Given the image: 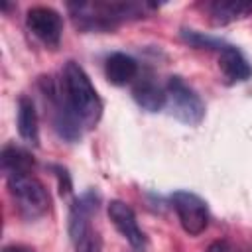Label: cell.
<instances>
[{
	"mask_svg": "<svg viewBox=\"0 0 252 252\" xmlns=\"http://www.w3.org/2000/svg\"><path fill=\"white\" fill-rule=\"evenodd\" d=\"M59 81L67 110L75 116L81 128H94L102 116V100L87 71L79 63L67 61Z\"/></svg>",
	"mask_w": 252,
	"mask_h": 252,
	"instance_id": "6da1fadb",
	"label": "cell"
},
{
	"mask_svg": "<svg viewBox=\"0 0 252 252\" xmlns=\"http://www.w3.org/2000/svg\"><path fill=\"white\" fill-rule=\"evenodd\" d=\"M152 8L150 4L140 2H77L69 4L73 20L83 30H112L116 24L140 18Z\"/></svg>",
	"mask_w": 252,
	"mask_h": 252,
	"instance_id": "7a4b0ae2",
	"label": "cell"
},
{
	"mask_svg": "<svg viewBox=\"0 0 252 252\" xmlns=\"http://www.w3.org/2000/svg\"><path fill=\"white\" fill-rule=\"evenodd\" d=\"M6 181L10 195L24 217L37 219L49 211V193L35 175H32L30 171L10 173L6 175Z\"/></svg>",
	"mask_w": 252,
	"mask_h": 252,
	"instance_id": "3957f363",
	"label": "cell"
},
{
	"mask_svg": "<svg viewBox=\"0 0 252 252\" xmlns=\"http://www.w3.org/2000/svg\"><path fill=\"white\" fill-rule=\"evenodd\" d=\"M165 106L173 118L187 126H197L205 118L203 100L181 77H169L165 85Z\"/></svg>",
	"mask_w": 252,
	"mask_h": 252,
	"instance_id": "277c9868",
	"label": "cell"
},
{
	"mask_svg": "<svg viewBox=\"0 0 252 252\" xmlns=\"http://www.w3.org/2000/svg\"><path fill=\"white\" fill-rule=\"evenodd\" d=\"M171 205L181 228L189 236H199L209 226V207L199 195L179 189L171 195Z\"/></svg>",
	"mask_w": 252,
	"mask_h": 252,
	"instance_id": "5b68a950",
	"label": "cell"
},
{
	"mask_svg": "<svg viewBox=\"0 0 252 252\" xmlns=\"http://www.w3.org/2000/svg\"><path fill=\"white\" fill-rule=\"evenodd\" d=\"M28 30L45 45L57 47L63 33V20L61 14L49 6H33L26 14Z\"/></svg>",
	"mask_w": 252,
	"mask_h": 252,
	"instance_id": "8992f818",
	"label": "cell"
},
{
	"mask_svg": "<svg viewBox=\"0 0 252 252\" xmlns=\"http://www.w3.org/2000/svg\"><path fill=\"white\" fill-rule=\"evenodd\" d=\"M106 213H108V219L110 222L114 224V228L126 238V242L132 246V248H142L144 246V232L138 224V219H136V213L132 211L130 205H126L124 201H110L108 207H106Z\"/></svg>",
	"mask_w": 252,
	"mask_h": 252,
	"instance_id": "52a82bcc",
	"label": "cell"
},
{
	"mask_svg": "<svg viewBox=\"0 0 252 252\" xmlns=\"http://www.w3.org/2000/svg\"><path fill=\"white\" fill-rule=\"evenodd\" d=\"M98 209V195L89 191L81 197H77L69 209V236L75 242H79L89 230H91V217Z\"/></svg>",
	"mask_w": 252,
	"mask_h": 252,
	"instance_id": "ba28073f",
	"label": "cell"
},
{
	"mask_svg": "<svg viewBox=\"0 0 252 252\" xmlns=\"http://www.w3.org/2000/svg\"><path fill=\"white\" fill-rule=\"evenodd\" d=\"M219 67L228 83H244L252 77V67L242 51L234 45H222L219 51Z\"/></svg>",
	"mask_w": 252,
	"mask_h": 252,
	"instance_id": "9c48e42d",
	"label": "cell"
},
{
	"mask_svg": "<svg viewBox=\"0 0 252 252\" xmlns=\"http://www.w3.org/2000/svg\"><path fill=\"white\" fill-rule=\"evenodd\" d=\"M104 75H106L108 83H112L116 87H124L138 77V61L128 53L114 51L106 57Z\"/></svg>",
	"mask_w": 252,
	"mask_h": 252,
	"instance_id": "30bf717a",
	"label": "cell"
},
{
	"mask_svg": "<svg viewBox=\"0 0 252 252\" xmlns=\"http://www.w3.org/2000/svg\"><path fill=\"white\" fill-rule=\"evenodd\" d=\"M18 134L24 142L37 146L39 144V122L33 100L30 96H20L18 100Z\"/></svg>",
	"mask_w": 252,
	"mask_h": 252,
	"instance_id": "8fae6325",
	"label": "cell"
},
{
	"mask_svg": "<svg viewBox=\"0 0 252 252\" xmlns=\"http://www.w3.org/2000/svg\"><path fill=\"white\" fill-rule=\"evenodd\" d=\"M132 96H134L136 104L148 112H158V110L165 108V87L161 89L152 79L138 81L132 89Z\"/></svg>",
	"mask_w": 252,
	"mask_h": 252,
	"instance_id": "7c38bea8",
	"label": "cell"
},
{
	"mask_svg": "<svg viewBox=\"0 0 252 252\" xmlns=\"http://www.w3.org/2000/svg\"><path fill=\"white\" fill-rule=\"evenodd\" d=\"M209 14L213 24L224 26L236 20L246 18L252 14V2H236V0H226V2H213L209 6Z\"/></svg>",
	"mask_w": 252,
	"mask_h": 252,
	"instance_id": "4fadbf2b",
	"label": "cell"
},
{
	"mask_svg": "<svg viewBox=\"0 0 252 252\" xmlns=\"http://www.w3.org/2000/svg\"><path fill=\"white\" fill-rule=\"evenodd\" d=\"M32 167H33V156L28 150L16 144H8L2 150V169L6 175L26 173V171H32Z\"/></svg>",
	"mask_w": 252,
	"mask_h": 252,
	"instance_id": "5bb4252c",
	"label": "cell"
},
{
	"mask_svg": "<svg viewBox=\"0 0 252 252\" xmlns=\"http://www.w3.org/2000/svg\"><path fill=\"white\" fill-rule=\"evenodd\" d=\"M183 39L187 41V43H191L193 47H201V49H222V41H219V39H215V37H209V35H203V33H199V32H195V30H183Z\"/></svg>",
	"mask_w": 252,
	"mask_h": 252,
	"instance_id": "9a60e30c",
	"label": "cell"
},
{
	"mask_svg": "<svg viewBox=\"0 0 252 252\" xmlns=\"http://www.w3.org/2000/svg\"><path fill=\"white\" fill-rule=\"evenodd\" d=\"M75 248H77V252H102V240L91 228L79 242H75Z\"/></svg>",
	"mask_w": 252,
	"mask_h": 252,
	"instance_id": "2e32d148",
	"label": "cell"
},
{
	"mask_svg": "<svg viewBox=\"0 0 252 252\" xmlns=\"http://www.w3.org/2000/svg\"><path fill=\"white\" fill-rule=\"evenodd\" d=\"M207 252H242V250L230 240H215L209 244Z\"/></svg>",
	"mask_w": 252,
	"mask_h": 252,
	"instance_id": "e0dca14e",
	"label": "cell"
},
{
	"mask_svg": "<svg viewBox=\"0 0 252 252\" xmlns=\"http://www.w3.org/2000/svg\"><path fill=\"white\" fill-rule=\"evenodd\" d=\"M55 171H57V177H59V191H61V195H69L71 193V177H69V173L63 169V167H55Z\"/></svg>",
	"mask_w": 252,
	"mask_h": 252,
	"instance_id": "ac0fdd59",
	"label": "cell"
},
{
	"mask_svg": "<svg viewBox=\"0 0 252 252\" xmlns=\"http://www.w3.org/2000/svg\"><path fill=\"white\" fill-rule=\"evenodd\" d=\"M2 252H35V250L26 244H8V246H4Z\"/></svg>",
	"mask_w": 252,
	"mask_h": 252,
	"instance_id": "d6986e66",
	"label": "cell"
}]
</instances>
